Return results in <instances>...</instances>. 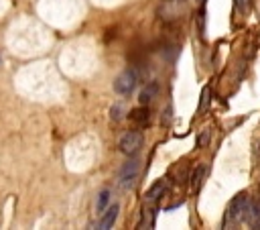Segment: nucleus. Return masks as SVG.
Returning <instances> with one entry per match:
<instances>
[{"instance_id": "nucleus-1", "label": "nucleus", "mask_w": 260, "mask_h": 230, "mask_svg": "<svg viewBox=\"0 0 260 230\" xmlns=\"http://www.w3.org/2000/svg\"><path fill=\"white\" fill-rule=\"evenodd\" d=\"M248 206H250V197L246 191H240L228 206L225 210V218H223V224L225 226H234V224H240L246 214H248Z\"/></svg>"}, {"instance_id": "nucleus-2", "label": "nucleus", "mask_w": 260, "mask_h": 230, "mask_svg": "<svg viewBox=\"0 0 260 230\" xmlns=\"http://www.w3.org/2000/svg\"><path fill=\"white\" fill-rule=\"evenodd\" d=\"M118 147H120V151H122L124 155H134V153H138L140 147H142V134H140L138 130H128L126 134H122Z\"/></svg>"}, {"instance_id": "nucleus-3", "label": "nucleus", "mask_w": 260, "mask_h": 230, "mask_svg": "<svg viewBox=\"0 0 260 230\" xmlns=\"http://www.w3.org/2000/svg\"><path fill=\"white\" fill-rule=\"evenodd\" d=\"M134 85H136V71L134 69H126L114 79V90L118 94H130L134 90Z\"/></svg>"}, {"instance_id": "nucleus-4", "label": "nucleus", "mask_w": 260, "mask_h": 230, "mask_svg": "<svg viewBox=\"0 0 260 230\" xmlns=\"http://www.w3.org/2000/svg\"><path fill=\"white\" fill-rule=\"evenodd\" d=\"M136 173H138V161H136V159H132V161H128V163L124 165V169H122V173H120L122 185H124V187H128V185L134 181Z\"/></svg>"}, {"instance_id": "nucleus-5", "label": "nucleus", "mask_w": 260, "mask_h": 230, "mask_svg": "<svg viewBox=\"0 0 260 230\" xmlns=\"http://www.w3.org/2000/svg\"><path fill=\"white\" fill-rule=\"evenodd\" d=\"M118 212H120V206L118 204H114V206H110L106 212H104V216H102V220H100V228H110L114 222H116V218H118Z\"/></svg>"}, {"instance_id": "nucleus-6", "label": "nucleus", "mask_w": 260, "mask_h": 230, "mask_svg": "<svg viewBox=\"0 0 260 230\" xmlns=\"http://www.w3.org/2000/svg\"><path fill=\"white\" fill-rule=\"evenodd\" d=\"M167 187H169V183H167V179H160V181H156L148 191H146V199L148 202H156L162 193H167Z\"/></svg>"}, {"instance_id": "nucleus-7", "label": "nucleus", "mask_w": 260, "mask_h": 230, "mask_svg": "<svg viewBox=\"0 0 260 230\" xmlns=\"http://www.w3.org/2000/svg\"><path fill=\"white\" fill-rule=\"evenodd\" d=\"M128 118H130L132 122H136V124H146V122H148V110H146V106L132 108L130 114H128Z\"/></svg>"}, {"instance_id": "nucleus-8", "label": "nucleus", "mask_w": 260, "mask_h": 230, "mask_svg": "<svg viewBox=\"0 0 260 230\" xmlns=\"http://www.w3.org/2000/svg\"><path fill=\"white\" fill-rule=\"evenodd\" d=\"M156 90H158V88H156V83H148V85L140 92V98H138V100H140V104H142V106L150 104V102L154 100V96H156Z\"/></svg>"}, {"instance_id": "nucleus-9", "label": "nucleus", "mask_w": 260, "mask_h": 230, "mask_svg": "<svg viewBox=\"0 0 260 230\" xmlns=\"http://www.w3.org/2000/svg\"><path fill=\"white\" fill-rule=\"evenodd\" d=\"M203 177H205V167H203V165H199V167H197V169H195V171L191 173V177H189V179H191V189H193L195 193L199 191V187H201V181H203Z\"/></svg>"}, {"instance_id": "nucleus-10", "label": "nucleus", "mask_w": 260, "mask_h": 230, "mask_svg": "<svg viewBox=\"0 0 260 230\" xmlns=\"http://www.w3.org/2000/svg\"><path fill=\"white\" fill-rule=\"evenodd\" d=\"M108 202H110V191H108V189L100 191V195H98V202H95V208H98V212H104V210H106V206H108Z\"/></svg>"}, {"instance_id": "nucleus-11", "label": "nucleus", "mask_w": 260, "mask_h": 230, "mask_svg": "<svg viewBox=\"0 0 260 230\" xmlns=\"http://www.w3.org/2000/svg\"><path fill=\"white\" fill-rule=\"evenodd\" d=\"M173 171L177 173V181H179V183H183V181L187 179V163H185V161L179 163V167H175Z\"/></svg>"}, {"instance_id": "nucleus-12", "label": "nucleus", "mask_w": 260, "mask_h": 230, "mask_svg": "<svg viewBox=\"0 0 260 230\" xmlns=\"http://www.w3.org/2000/svg\"><path fill=\"white\" fill-rule=\"evenodd\" d=\"M209 136H211V130H209V128H203V132H201L199 138H197V145H199V147H205V145L209 142Z\"/></svg>"}, {"instance_id": "nucleus-13", "label": "nucleus", "mask_w": 260, "mask_h": 230, "mask_svg": "<svg viewBox=\"0 0 260 230\" xmlns=\"http://www.w3.org/2000/svg\"><path fill=\"white\" fill-rule=\"evenodd\" d=\"M248 4H250V0H236V8L240 12H246L248 10Z\"/></svg>"}, {"instance_id": "nucleus-14", "label": "nucleus", "mask_w": 260, "mask_h": 230, "mask_svg": "<svg viewBox=\"0 0 260 230\" xmlns=\"http://www.w3.org/2000/svg\"><path fill=\"white\" fill-rule=\"evenodd\" d=\"M207 96H209V88H203V92H201V102H199V108H203V106L207 104Z\"/></svg>"}, {"instance_id": "nucleus-15", "label": "nucleus", "mask_w": 260, "mask_h": 230, "mask_svg": "<svg viewBox=\"0 0 260 230\" xmlns=\"http://www.w3.org/2000/svg\"><path fill=\"white\" fill-rule=\"evenodd\" d=\"M112 118H114V120H118V118H120V108H118V106H116V108H112Z\"/></svg>"}]
</instances>
